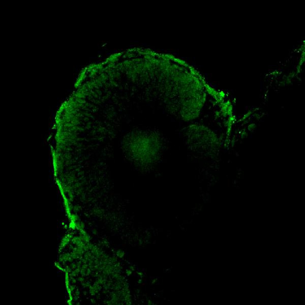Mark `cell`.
<instances>
[{"label":"cell","instance_id":"obj_1","mask_svg":"<svg viewBox=\"0 0 305 305\" xmlns=\"http://www.w3.org/2000/svg\"><path fill=\"white\" fill-rule=\"evenodd\" d=\"M128 135L124 150L131 161L140 167L150 166L157 160L162 143L158 135L148 131L135 132Z\"/></svg>","mask_w":305,"mask_h":305}]
</instances>
